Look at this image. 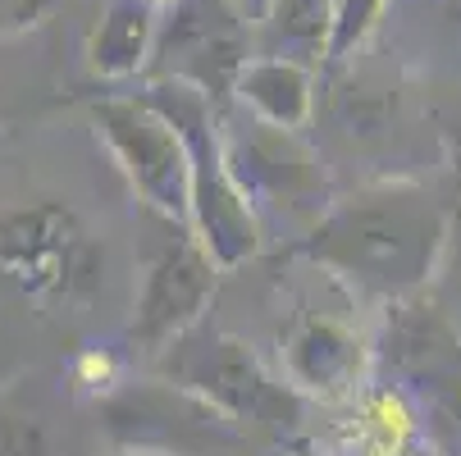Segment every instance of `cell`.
<instances>
[{
	"label": "cell",
	"instance_id": "6da1fadb",
	"mask_svg": "<svg viewBox=\"0 0 461 456\" xmlns=\"http://www.w3.org/2000/svg\"><path fill=\"white\" fill-rule=\"evenodd\" d=\"M438 242V224L425 206L398 201L357 219V260L375 279H416Z\"/></svg>",
	"mask_w": 461,
	"mask_h": 456
},
{
	"label": "cell",
	"instance_id": "7a4b0ae2",
	"mask_svg": "<svg viewBox=\"0 0 461 456\" xmlns=\"http://www.w3.org/2000/svg\"><path fill=\"white\" fill-rule=\"evenodd\" d=\"M202 288H206L202 265H192V260H169V265L156 274V283H151V297H147V324H151V329H160V324L187 315V306H196Z\"/></svg>",
	"mask_w": 461,
	"mask_h": 456
},
{
	"label": "cell",
	"instance_id": "3957f363",
	"mask_svg": "<svg viewBox=\"0 0 461 456\" xmlns=\"http://www.w3.org/2000/svg\"><path fill=\"white\" fill-rule=\"evenodd\" d=\"M37 434L19 425H0V456H37Z\"/></svg>",
	"mask_w": 461,
	"mask_h": 456
}]
</instances>
